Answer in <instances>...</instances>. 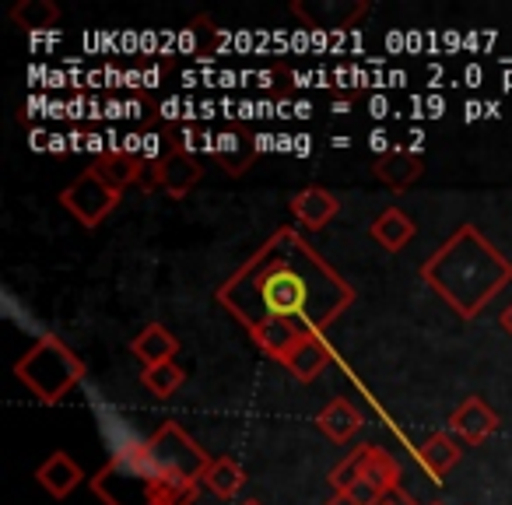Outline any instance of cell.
<instances>
[{"label":"cell","instance_id":"obj_1","mask_svg":"<svg viewBox=\"0 0 512 505\" xmlns=\"http://www.w3.org/2000/svg\"><path fill=\"white\" fill-rule=\"evenodd\" d=\"M214 299L249 330L256 348L281 362L302 337H327L355 306V288L302 239L299 228H278L221 281Z\"/></svg>","mask_w":512,"mask_h":505},{"label":"cell","instance_id":"obj_2","mask_svg":"<svg viewBox=\"0 0 512 505\" xmlns=\"http://www.w3.org/2000/svg\"><path fill=\"white\" fill-rule=\"evenodd\" d=\"M421 281L460 320H474L505 285H512V264L481 228L460 225L421 264Z\"/></svg>","mask_w":512,"mask_h":505},{"label":"cell","instance_id":"obj_3","mask_svg":"<svg viewBox=\"0 0 512 505\" xmlns=\"http://www.w3.org/2000/svg\"><path fill=\"white\" fill-rule=\"evenodd\" d=\"M92 491L102 505H193L200 484L158 474L137 442V446L116 449L113 460L92 477Z\"/></svg>","mask_w":512,"mask_h":505},{"label":"cell","instance_id":"obj_4","mask_svg":"<svg viewBox=\"0 0 512 505\" xmlns=\"http://www.w3.org/2000/svg\"><path fill=\"white\" fill-rule=\"evenodd\" d=\"M85 372H88L85 362L53 334L39 337L15 365L18 383H22L39 404H60V400L85 379Z\"/></svg>","mask_w":512,"mask_h":505},{"label":"cell","instance_id":"obj_5","mask_svg":"<svg viewBox=\"0 0 512 505\" xmlns=\"http://www.w3.org/2000/svg\"><path fill=\"white\" fill-rule=\"evenodd\" d=\"M330 488L351 505H383L400 491V463L383 446H358L330 470Z\"/></svg>","mask_w":512,"mask_h":505},{"label":"cell","instance_id":"obj_6","mask_svg":"<svg viewBox=\"0 0 512 505\" xmlns=\"http://www.w3.org/2000/svg\"><path fill=\"white\" fill-rule=\"evenodd\" d=\"M141 446H144V456H148L151 467H155L158 474L172 477V481L204 484V474H207V467H211V456L186 435V428L179 425V421H162Z\"/></svg>","mask_w":512,"mask_h":505},{"label":"cell","instance_id":"obj_7","mask_svg":"<svg viewBox=\"0 0 512 505\" xmlns=\"http://www.w3.org/2000/svg\"><path fill=\"white\" fill-rule=\"evenodd\" d=\"M120 200H123V193H116L113 186L102 183L92 169H85L78 179H71V183L60 190V204H64L85 228H99L102 221L120 207Z\"/></svg>","mask_w":512,"mask_h":505},{"label":"cell","instance_id":"obj_8","mask_svg":"<svg viewBox=\"0 0 512 505\" xmlns=\"http://www.w3.org/2000/svg\"><path fill=\"white\" fill-rule=\"evenodd\" d=\"M200 179H204V165H200V158L193 155L190 148H183V144H176V148L158 162V190H165L172 200H183Z\"/></svg>","mask_w":512,"mask_h":505},{"label":"cell","instance_id":"obj_9","mask_svg":"<svg viewBox=\"0 0 512 505\" xmlns=\"http://www.w3.org/2000/svg\"><path fill=\"white\" fill-rule=\"evenodd\" d=\"M372 172H376L379 183H386L390 190L400 193V190H411L425 176V158L411 148H390L372 158Z\"/></svg>","mask_w":512,"mask_h":505},{"label":"cell","instance_id":"obj_10","mask_svg":"<svg viewBox=\"0 0 512 505\" xmlns=\"http://www.w3.org/2000/svg\"><path fill=\"white\" fill-rule=\"evenodd\" d=\"M449 428H453L456 439H463V446H481L495 435L498 428V414L484 404L481 397H467L449 418Z\"/></svg>","mask_w":512,"mask_h":505},{"label":"cell","instance_id":"obj_11","mask_svg":"<svg viewBox=\"0 0 512 505\" xmlns=\"http://www.w3.org/2000/svg\"><path fill=\"white\" fill-rule=\"evenodd\" d=\"M214 155L225 165L228 176H242L256 162V137L246 123H228L214 141Z\"/></svg>","mask_w":512,"mask_h":505},{"label":"cell","instance_id":"obj_12","mask_svg":"<svg viewBox=\"0 0 512 505\" xmlns=\"http://www.w3.org/2000/svg\"><path fill=\"white\" fill-rule=\"evenodd\" d=\"M288 207H292V214H295L299 225H306L309 232H320V228H327L330 221L337 218L341 200H337L327 186H306V190L295 193Z\"/></svg>","mask_w":512,"mask_h":505},{"label":"cell","instance_id":"obj_13","mask_svg":"<svg viewBox=\"0 0 512 505\" xmlns=\"http://www.w3.org/2000/svg\"><path fill=\"white\" fill-rule=\"evenodd\" d=\"M281 365H285L295 379H302V383H313V379L330 365L327 337L309 334V337H302V341H295L292 348H288V355L281 358Z\"/></svg>","mask_w":512,"mask_h":505},{"label":"cell","instance_id":"obj_14","mask_svg":"<svg viewBox=\"0 0 512 505\" xmlns=\"http://www.w3.org/2000/svg\"><path fill=\"white\" fill-rule=\"evenodd\" d=\"M36 481L43 484V488L50 491L53 498H67L81 481H85V470L78 467V460H74L71 453L57 449V453H50L36 467Z\"/></svg>","mask_w":512,"mask_h":505},{"label":"cell","instance_id":"obj_15","mask_svg":"<svg viewBox=\"0 0 512 505\" xmlns=\"http://www.w3.org/2000/svg\"><path fill=\"white\" fill-rule=\"evenodd\" d=\"M130 351H134V358L144 365V369H148V365L176 362L179 337L172 334L169 327H162V323H148V327L130 341Z\"/></svg>","mask_w":512,"mask_h":505},{"label":"cell","instance_id":"obj_16","mask_svg":"<svg viewBox=\"0 0 512 505\" xmlns=\"http://www.w3.org/2000/svg\"><path fill=\"white\" fill-rule=\"evenodd\" d=\"M92 172L106 186H113L116 193H123L127 186L137 183V172H141V155H134V151H123V148H109V151H102V155H95Z\"/></svg>","mask_w":512,"mask_h":505},{"label":"cell","instance_id":"obj_17","mask_svg":"<svg viewBox=\"0 0 512 505\" xmlns=\"http://www.w3.org/2000/svg\"><path fill=\"white\" fill-rule=\"evenodd\" d=\"M460 456H463L460 442H456L449 432L428 435V439L421 442V449H418L421 467H425L428 474H432V481H442V477H446L449 470H453L456 463H460Z\"/></svg>","mask_w":512,"mask_h":505},{"label":"cell","instance_id":"obj_18","mask_svg":"<svg viewBox=\"0 0 512 505\" xmlns=\"http://www.w3.org/2000/svg\"><path fill=\"white\" fill-rule=\"evenodd\" d=\"M316 425H320V432L327 435V439L348 442L351 435L362 428V414H358V407H351L344 397H337V400H330L320 414H316Z\"/></svg>","mask_w":512,"mask_h":505},{"label":"cell","instance_id":"obj_19","mask_svg":"<svg viewBox=\"0 0 512 505\" xmlns=\"http://www.w3.org/2000/svg\"><path fill=\"white\" fill-rule=\"evenodd\" d=\"M414 232H418V228H414V221L407 218L400 207H386V211L372 221V239L383 249H390V253H400V249L414 239Z\"/></svg>","mask_w":512,"mask_h":505},{"label":"cell","instance_id":"obj_20","mask_svg":"<svg viewBox=\"0 0 512 505\" xmlns=\"http://www.w3.org/2000/svg\"><path fill=\"white\" fill-rule=\"evenodd\" d=\"M11 22L25 32H50L60 22V8L53 0H18L11 8Z\"/></svg>","mask_w":512,"mask_h":505},{"label":"cell","instance_id":"obj_21","mask_svg":"<svg viewBox=\"0 0 512 505\" xmlns=\"http://www.w3.org/2000/svg\"><path fill=\"white\" fill-rule=\"evenodd\" d=\"M204 484L218 498H235L242 491V484H246V470H242L239 460H232V456H214L204 474Z\"/></svg>","mask_w":512,"mask_h":505},{"label":"cell","instance_id":"obj_22","mask_svg":"<svg viewBox=\"0 0 512 505\" xmlns=\"http://www.w3.org/2000/svg\"><path fill=\"white\" fill-rule=\"evenodd\" d=\"M141 383H144V390H148V393L169 400L172 393L186 383V372H183V365H176V362L148 365V369H141Z\"/></svg>","mask_w":512,"mask_h":505},{"label":"cell","instance_id":"obj_23","mask_svg":"<svg viewBox=\"0 0 512 505\" xmlns=\"http://www.w3.org/2000/svg\"><path fill=\"white\" fill-rule=\"evenodd\" d=\"M327 505H351V502H344V498H330V502ZM383 505H418V502H414V498L411 495H407V491L404 488H400L397 491V495H390V498H386V502Z\"/></svg>","mask_w":512,"mask_h":505},{"label":"cell","instance_id":"obj_24","mask_svg":"<svg viewBox=\"0 0 512 505\" xmlns=\"http://www.w3.org/2000/svg\"><path fill=\"white\" fill-rule=\"evenodd\" d=\"M498 323H502V330H505V334L512 337V302H509V306L502 309V316H498Z\"/></svg>","mask_w":512,"mask_h":505},{"label":"cell","instance_id":"obj_25","mask_svg":"<svg viewBox=\"0 0 512 505\" xmlns=\"http://www.w3.org/2000/svg\"><path fill=\"white\" fill-rule=\"evenodd\" d=\"M239 505H264V502H256V498H249V502H239Z\"/></svg>","mask_w":512,"mask_h":505},{"label":"cell","instance_id":"obj_26","mask_svg":"<svg viewBox=\"0 0 512 505\" xmlns=\"http://www.w3.org/2000/svg\"><path fill=\"white\" fill-rule=\"evenodd\" d=\"M428 505H446V502H428Z\"/></svg>","mask_w":512,"mask_h":505}]
</instances>
